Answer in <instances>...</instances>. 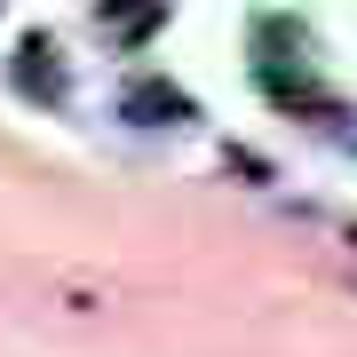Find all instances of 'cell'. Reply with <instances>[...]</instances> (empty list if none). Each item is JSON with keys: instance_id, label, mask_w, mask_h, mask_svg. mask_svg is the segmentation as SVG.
<instances>
[{"instance_id": "1", "label": "cell", "mask_w": 357, "mask_h": 357, "mask_svg": "<svg viewBox=\"0 0 357 357\" xmlns=\"http://www.w3.org/2000/svg\"><path fill=\"white\" fill-rule=\"evenodd\" d=\"M119 112H128L135 128H183V119H191V96L167 88V79H135V88L119 96Z\"/></svg>"}, {"instance_id": "2", "label": "cell", "mask_w": 357, "mask_h": 357, "mask_svg": "<svg viewBox=\"0 0 357 357\" xmlns=\"http://www.w3.org/2000/svg\"><path fill=\"white\" fill-rule=\"evenodd\" d=\"M16 88L24 96H40V103H64V56H56V40H24L16 48Z\"/></svg>"}, {"instance_id": "3", "label": "cell", "mask_w": 357, "mask_h": 357, "mask_svg": "<svg viewBox=\"0 0 357 357\" xmlns=\"http://www.w3.org/2000/svg\"><path fill=\"white\" fill-rule=\"evenodd\" d=\"M96 24L135 48V40H151V32L167 24V0H96Z\"/></svg>"}]
</instances>
